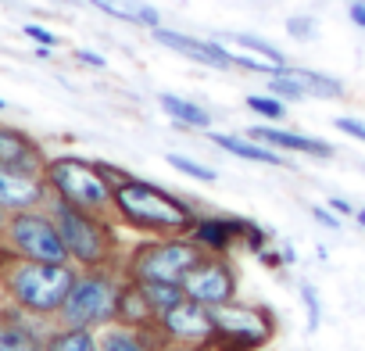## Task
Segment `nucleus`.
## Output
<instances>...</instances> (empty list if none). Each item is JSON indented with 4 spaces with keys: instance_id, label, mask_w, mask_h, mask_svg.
<instances>
[{
    "instance_id": "obj_4",
    "label": "nucleus",
    "mask_w": 365,
    "mask_h": 351,
    "mask_svg": "<svg viewBox=\"0 0 365 351\" xmlns=\"http://www.w3.org/2000/svg\"><path fill=\"white\" fill-rule=\"evenodd\" d=\"M118 290L122 280L111 269H83L61 305V312L54 315L61 326H86V330H104L115 322L118 312Z\"/></svg>"
},
{
    "instance_id": "obj_15",
    "label": "nucleus",
    "mask_w": 365,
    "mask_h": 351,
    "mask_svg": "<svg viewBox=\"0 0 365 351\" xmlns=\"http://www.w3.org/2000/svg\"><path fill=\"white\" fill-rule=\"evenodd\" d=\"M115 322L122 326H136V330H150L158 322V312L143 290L140 280H122V290H118V312H115Z\"/></svg>"
},
{
    "instance_id": "obj_16",
    "label": "nucleus",
    "mask_w": 365,
    "mask_h": 351,
    "mask_svg": "<svg viewBox=\"0 0 365 351\" xmlns=\"http://www.w3.org/2000/svg\"><path fill=\"white\" fill-rule=\"evenodd\" d=\"M194 244H201L205 251H215V255H226L237 240H244V219H197L194 230L187 233Z\"/></svg>"
},
{
    "instance_id": "obj_40",
    "label": "nucleus",
    "mask_w": 365,
    "mask_h": 351,
    "mask_svg": "<svg viewBox=\"0 0 365 351\" xmlns=\"http://www.w3.org/2000/svg\"><path fill=\"white\" fill-rule=\"evenodd\" d=\"M354 219H358V223H361V226H365V212H354Z\"/></svg>"
},
{
    "instance_id": "obj_36",
    "label": "nucleus",
    "mask_w": 365,
    "mask_h": 351,
    "mask_svg": "<svg viewBox=\"0 0 365 351\" xmlns=\"http://www.w3.org/2000/svg\"><path fill=\"white\" fill-rule=\"evenodd\" d=\"M258 258H262L269 269H276V265H283V262H287V255H269V251H258Z\"/></svg>"
},
{
    "instance_id": "obj_24",
    "label": "nucleus",
    "mask_w": 365,
    "mask_h": 351,
    "mask_svg": "<svg viewBox=\"0 0 365 351\" xmlns=\"http://www.w3.org/2000/svg\"><path fill=\"white\" fill-rule=\"evenodd\" d=\"M219 44H237V47H247V51H255V54H262V58H269V61H276V65H287L283 51H276L269 40L251 36V33H222V36H219Z\"/></svg>"
},
{
    "instance_id": "obj_38",
    "label": "nucleus",
    "mask_w": 365,
    "mask_h": 351,
    "mask_svg": "<svg viewBox=\"0 0 365 351\" xmlns=\"http://www.w3.org/2000/svg\"><path fill=\"white\" fill-rule=\"evenodd\" d=\"M351 22L365 29V4H351Z\"/></svg>"
},
{
    "instance_id": "obj_28",
    "label": "nucleus",
    "mask_w": 365,
    "mask_h": 351,
    "mask_svg": "<svg viewBox=\"0 0 365 351\" xmlns=\"http://www.w3.org/2000/svg\"><path fill=\"white\" fill-rule=\"evenodd\" d=\"M301 297L308 305V330H319V319H322V308H319V294L312 287H301Z\"/></svg>"
},
{
    "instance_id": "obj_2",
    "label": "nucleus",
    "mask_w": 365,
    "mask_h": 351,
    "mask_svg": "<svg viewBox=\"0 0 365 351\" xmlns=\"http://www.w3.org/2000/svg\"><path fill=\"white\" fill-rule=\"evenodd\" d=\"M76 276L79 269L72 262H33L22 255L0 265V280H4V290L11 294L19 312L36 319H51L61 312Z\"/></svg>"
},
{
    "instance_id": "obj_37",
    "label": "nucleus",
    "mask_w": 365,
    "mask_h": 351,
    "mask_svg": "<svg viewBox=\"0 0 365 351\" xmlns=\"http://www.w3.org/2000/svg\"><path fill=\"white\" fill-rule=\"evenodd\" d=\"M329 208H333L336 215H354V208H351L347 201H340V198H333V201H329Z\"/></svg>"
},
{
    "instance_id": "obj_23",
    "label": "nucleus",
    "mask_w": 365,
    "mask_h": 351,
    "mask_svg": "<svg viewBox=\"0 0 365 351\" xmlns=\"http://www.w3.org/2000/svg\"><path fill=\"white\" fill-rule=\"evenodd\" d=\"M47 351H101V340L86 326H54L47 333Z\"/></svg>"
},
{
    "instance_id": "obj_6",
    "label": "nucleus",
    "mask_w": 365,
    "mask_h": 351,
    "mask_svg": "<svg viewBox=\"0 0 365 351\" xmlns=\"http://www.w3.org/2000/svg\"><path fill=\"white\" fill-rule=\"evenodd\" d=\"M205 255L201 244H194L187 233L182 237H154L150 244H136L125 258V276L140 283H182L190 265Z\"/></svg>"
},
{
    "instance_id": "obj_22",
    "label": "nucleus",
    "mask_w": 365,
    "mask_h": 351,
    "mask_svg": "<svg viewBox=\"0 0 365 351\" xmlns=\"http://www.w3.org/2000/svg\"><path fill=\"white\" fill-rule=\"evenodd\" d=\"M158 104H161V108H165V115H168V118H175L179 126H187V129H212V115H208L201 104L187 101V97L161 93V97H158Z\"/></svg>"
},
{
    "instance_id": "obj_26",
    "label": "nucleus",
    "mask_w": 365,
    "mask_h": 351,
    "mask_svg": "<svg viewBox=\"0 0 365 351\" xmlns=\"http://www.w3.org/2000/svg\"><path fill=\"white\" fill-rule=\"evenodd\" d=\"M168 165L179 168L182 176H190V180H201V183H215V180H219L215 168H208V165H201V161H194V158H187V154H168Z\"/></svg>"
},
{
    "instance_id": "obj_41",
    "label": "nucleus",
    "mask_w": 365,
    "mask_h": 351,
    "mask_svg": "<svg viewBox=\"0 0 365 351\" xmlns=\"http://www.w3.org/2000/svg\"><path fill=\"white\" fill-rule=\"evenodd\" d=\"M4 108H8V104H4V101H0V111H4Z\"/></svg>"
},
{
    "instance_id": "obj_9",
    "label": "nucleus",
    "mask_w": 365,
    "mask_h": 351,
    "mask_svg": "<svg viewBox=\"0 0 365 351\" xmlns=\"http://www.w3.org/2000/svg\"><path fill=\"white\" fill-rule=\"evenodd\" d=\"M182 290H187L190 301H201L208 308L215 305H226L237 297V269L230 265L226 255H215V251H205L190 273L182 276Z\"/></svg>"
},
{
    "instance_id": "obj_3",
    "label": "nucleus",
    "mask_w": 365,
    "mask_h": 351,
    "mask_svg": "<svg viewBox=\"0 0 365 351\" xmlns=\"http://www.w3.org/2000/svg\"><path fill=\"white\" fill-rule=\"evenodd\" d=\"M51 215H54V223L65 237L68 258L79 269H115L118 244H115V233L104 223V215L86 212L79 205H68L54 194H51Z\"/></svg>"
},
{
    "instance_id": "obj_29",
    "label": "nucleus",
    "mask_w": 365,
    "mask_h": 351,
    "mask_svg": "<svg viewBox=\"0 0 365 351\" xmlns=\"http://www.w3.org/2000/svg\"><path fill=\"white\" fill-rule=\"evenodd\" d=\"M287 33H290L294 40H312V36H315V22H312V19H290V22H287Z\"/></svg>"
},
{
    "instance_id": "obj_34",
    "label": "nucleus",
    "mask_w": 365,
    "mask_h": 351,
    "mask_svg": "<svg viewBox=\"0 0 365 351\" xmlns=\"http://www.w3.org/2000/svg\"><path fill=\"white\" fill-rule=\"evenodd\" d=\"M161 351H226L222 344H208V347H194V344H165Z\"/></svg>"
},
{
    "instance_id": "obj_33",
    "label": "nucleus",
    "mask_w": 365,
    "mask_h": 351,
    "mask_svg": "<svg viewBox=\"0 0 365 351\" xmlns=\"http://www.w3.org/2000/svg\"><path fill=\"white\" fill-rule=\"evenodd\" d=\"M312 215H315L326 230H336V226H340V219H336V212H333V208H329V212H326V208H312Z\"/></svg>"
},
{
    "instance_id": "obj_1",
    "label": "nucleus",
    "mask_w": 365,
    "mask_h": 351,
    "mask_svg": "<svg viewBox=\"0 0 365 351\" xmlns=\"http://www.w3.org/2000/svg\"><path fill=\"white\" fill-rule=\"evenodd\" d=\"M101 168L115 194V212L125 226L154 233V237H182L194 230L197 215L187 201H179L175 194H168L147 180H136L129 172H118L111 165H101Z\"/></svg>"
},
{
    "instance_id": "obj_11",
    "label": "nucleus",
    "mask_w": 365,
    "mask_h": 351,
    "mask_svg": "<svg viewBox=\"0 0 365 351\" xmlns=\"http://www.w3.org/2000/svg\"><path fill=\"white\" fill-rule=\"evenodd\" d=\"M150 36L161 44V47H168V51H175V54H182V58H190V61H197V65H208V68H219V72H230L233 68V54H230V47L226 44H219V40H197V36H187V33H175V29H150Z\"/></svg>"
},
{
    "instance_id": "obj_14",
    "label": "nucleus",
    "mask_w": 365,
    "mask_h": 351,
    "mask_svg": "<svg viewBox=\"0 0 365 351\" xmlns=\"http://www.w3.org/2000/svg\"><path fill=\"white\" fill-rule=\"evenodd\" d=\"M251 140L272 147V151H294V154H312V158H333V147L326 140H315V136H301V133H290V129H272V126H251L247 129Z\"/></svg>"
},
{
    "instance_id": "obj_7",
    "label": "nucleus",
    "mask_w": 365,
    "mask_h": 351,
    "mask_svg": "<svg viewBox=\"0 0 365 351\" xmlns=\"http://www.w3.org/2000/svg\"><path fill=\"white\" fill-rule=\"evenodd\" d=\"M4 233H8V244L15 248L11 255H22V258H33V262H72L54 215L43 212V208L11 212Z\"/></svg>"
},
{
    "instance_id": "obj_21",
    "label": "nucleus",
    "mask_w": 365,
    "mask_h": 351,
    "mask_svg": "<svg viewBox=\"0 0 365 351\" xmlns=\"http://www.w3.org/2000/svg\"><path fill=\"white\" fill-rule=\"evenodd\" d=\"M212 143L222 147L226 154H237L244 161H258V165H287L279 151L258 143V140H244V136H226V133H212Z\"/></svg>"
},
{
    "instance_id": "obj_32",
    "label": "nucleus",
    "mask_w": 365,
    "mask_h": 351,
    "mask_svg": "<svg viewBox=\"0 0 365 351\" xmlns=\"http://www.w3.org/2000/svg\"><path fill=\"white\" fill-rule=\"evenodd\" d=\"M333 126H336L340 133H347V136H354V140L365 143V122H358V118H336Z\"/></svg>"
},
{
    "instance_id": "obj_27",
    "label": "nucleus",
    "mask_w": 365,
    "mask_h": 351,
    "mask_svg": "<svg viewBox=\"0 0 365 351\" xmlns=\"http://www.w3.org/2000/svg\"><path fill=\"white\" fill-rule=\"evenodd\" d=\"M247 108H251L255 115H262V118H272V122H279V118L287 115V108H283L279 97H262V93H251V97H247Z\"/></svg>"
},
{
    "instance_id": "obj_30",
    "label": "nucleus",
    "mask_w": 365,
    "mask_h": 351,
    "mask_svg": "<svg viewBox=\"0 0 365 351\" xmlns=\"http://www.w3.org/2000/svg\"><path fill=\"white\" fill-rule=\"evenodd\" d=\"M26 36H29V40H36L40 47H58V36H54L51 29L36 26V22H29V26H26Z\"/></svg>"
},
{
    "instance_id": "obj_20",
    "label": "nucleus",
    "mask_w": 365,
    "mask_h": 351,
    "mask_svg": "<svg viewBox=\"0 0 365 351\" xmlns=\"http://www.w3.org/2000/svg\"><path fill=\"white\" fill-rule=\"evenodd\" d=\"M97 11L118 19V22H133V26H143V29H158L161 26V15L158 8H150L147 0H86Z\"/></svg>"
},
{
    "instance_id": "obj_35",
    "label": "nucleus",
    "mask_w": 365,
    "mask_h": 351,
    "mask_svg": "<svg viewBox=\"0 0 365 351\" xmlns=\"http://www.w3.org/2000/svg\"><path fill=\"white\" fill-rule=\"evenodd\" d=\"M76 58H79L83 65H93V68H104V58H101V54H93V51H76Z\"/></svg>"
},
{
    "instance_id": "obj_17",
    "label": "nucleus",
    "mask_w": 365,
    "mask_h": 351,
    "mask_svg": "<svg viewBox=\"0 0 365 351\" xmlns=\"http://www.w3.org/2000/svg\"><path fill=\"white\" fill-rule=\"evenodd\" d=\"M97 340H101V351H161L165 347V340L154 326L136 330V326H122V322L104 326V333Z\"/></svg>"
},
{
    "instance_id": "obj_31",
    "label": "nucleus",
    "mask_w": 365,
    "mask_h": 351,
    "mask_svg": "<svg viewBox=\"0 0 365 351\" xmlns=\"http://www.w3.org/2000/svg\"><path fill=\"white\" fill-rule=\"evenodd\" d=\"M244 244L258 255V251H265V233H262L255 223H244Z\"/></svg>"
},
{
    "instance_id": "obj_13",
    "label": "nucleus",
    "mask_w": 365,
    "mask_h": 351,
    "mask_svg": "<svg viewBox=\"0 0 365 351\" xmlns=\"http://www.w3.org/2000/svg\"><path fill=\"white\" fill-rule=\"evenodd\" d=\"M0 165L15 168V172H29V176L47 172V158H43L40 143L11 126H0Z\"/></svg>"
},
{
    "instance_id": "obj_8",
    "label": "nucleus",
    "mask_w": 365,
    "mask_h": 351,
    "mask_svg": "<svg viewBox=\"0 0 365 351\" xmlns=\"http://www.w3.org/2000/svg\"><path fill=\"white\" fill-rule=\"evenodd\" d=\"M219 344L226 351H258L276 337V315L265 305H240L237 297L212 308Z\"/></svg>"
},
{
    "instance_id": "obj_39",
    "label": "nucleus",
    "mask_w": 365,
    "mask_h": 351,
    "mask_svg": "<svg viewBox=\"0 0 365 351\" xmlns=\"http://www.w3.org/2000/svg\"><path fill=\"white\" fill-rule=\"evenodd\" d=\"M4 215H8V212H4V208H0V230H4V226H8V219H4Z\"/></svg>"
},
{
    "instance_id": "obj_19",
    "label": "nucleus",
    "mask_w": 365,
    "mask_h": 351,
    "mask_svg": "<svg viewBox=\"0 0 365 351\" xmlns=\"http://www.w3.org/2000/svg\"><path fill=\"white\" fill-rule=\"evenodd\" d=\"M279 76L290 79V83L301 90V97H319V101H336V97H344V83L333 79V76L308 72V68H294V65H283Z\"/></svg>"
},
{
    "instance_id": "obj_18",
    "label": "nucleus",
    "mask_w": 365,
    "mask_h": 351,
    "mask_svg": "<svg viewBox=\"0 0 365 351\" xmlns=\"http://www.w3.org/2000/svg\"><path fill=\"white\" fill-rule=\"evenodd\" d=\"M0 351H47V333L22 315H0Z\"/></svg>"
},
{
    "instance_id": "obj_25",
    "label": "nucleus",
    "mask_w": 365,
    "mask_h": 351,
    "mask_svg": "<svg viewBox=\"0 0 365 351\" xmlns=\"http://www.w3.org/2000/svg\"><path fill=\"white\" fill-rule=\"evenodd\" d=\"M143 290H147V297H150V305H154L158 315L168 312V308H175L179 301H187L182 283H143Z\"/></svg>"
},
{
    "instance_id": "obj_10",
    "label": "nucleus",
    "mask_w": 365,
    "mask_h": 351,
    "mask_svg": "<svg viewBox=\"0 0 365 351\" xmlns=\"http://www.w3.org/2000/svg\"><path fill=\"white\" fill-rule=\"evenodd\" d=\"M154 330L161 333L165 344H194V347H208V344H219V330H215V319H212V308L201 305V301H179L175 308L161 312Z\"/></svg>"
},
{
    "instance_id": "obj_12",
    "label": "nucleus",
    "mask_w": 365,
    "mask_h": 351,
    "mask_svg": "<svg viewBox=\"0 0 365 351\" xmlns=\"http://www.w3.org/2000/svg\"><path fill=\"white\" fill-rule=\"evenodd\" d=\"M51 201V187L43 176L15 172L0 165V208L4 212H26V208H43Z\"/></svg>"
},
{
    "instance_id": "obj_5",
    "label": "nucleus",
    "mask_w": 365,
    "mask_h": 351,
    "mask_svg": "<svg viewBox=\"0 0 365 351\" xmlns=\"http://www.w3.org/2000/svg\"><path fill=\"white\" fill-rule=\"evenodd\" d=\"M43 180L51 187L54 198L68 201V205H79L86 212H97V215H108L115 208V194H111V183L101 165L93 161H83V158H54L47 161V172Z\"/></svg>"
}]
</instances>
